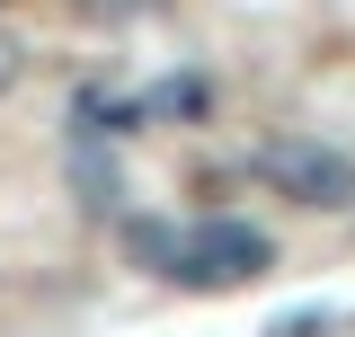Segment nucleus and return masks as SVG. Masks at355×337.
Here are the masks:
<instances>
[{
	"label": "nucleus",
	"instance_id": "nucleus-1",
	"mask_svg": "<svg viewBox=\"0 0 355 337\" xmlns=\"http://www.w3.org/2000/svg\"><path fill=\"white\" fill-rule=\"evenodd\" d=\"M266 266H275V240H266L258 222H196L187 240H178V266L169 284H187V293H240V284H258Z\"/></svg>",
	"mask_w": 355,
	"mask_h": 337
},
{
	"label": "nucleus",
	"instance_id": "nucleus-2",
	"mask_svg": "<svg viewBox=\"0 0 355 337\" xmlns=\"http://www.w3.org/2000/svg\"><path fill=\"white\" fill-rule=\"evenodd\" d=\"M258 178L275 196H293L302 213H347L355 205V160L338 142H311V133H284V142H266L258 151Z\"/></svg>",
	"mask_w": 355,
	"mask_h": 337
},
{
	"label": "nucleus",
	"instance_id": "nucleus-3",
	"mask_svg": "<svg viewBox=\"0 0 355 337\" xmlns=\"http://www.w3.org/2000/svg\"><path fill=\"white\" fill-rule=\"evenodd\" d=\"M142 107H151V116H205V107H214V80L187 71V80H169V89H142Z\"/></svg>",
	"mask_w": 355,
	"mask_h": 337
},
{
	"label": "nucleus",
	"instance_id": "nucleus-4",
	"mask_svg": "<svg viewBox=\"0 0 355 337\" xmlns=\"http://www.w3.org/2000/svg\"><path fill=\"white\" fill-rule=\"evenodd\" d=\"M178 240H187V231H169V222H125V249L142 257V266H160V275L178 266Z\"/></svg>",
	"mask_w": 355,
	"mask_h": 337
},
{
	"label": "nucleus",
	"instance_id": "nucleus-5",
	"mask_svg": "<svg viewBox=\"0 0 355 337\" xmlns=\"http://www.w3.org/2000/svg\"><path fill=\"white\" fill-rule=\"evenodd\" d=\"M71 9H80L89 27H133V18H160L169 0H71Z\"/></svg>",
	"mask_w": 355,
	"mask_h": 337
},
{
	"label": "nucleus",
	"instance_id": "nucleus-6",
	"mask_svg": "<svg viewBox=\"0 0 355 337\" xmlns=\"http://www.w3.org/2000/svg\"><path fill=\"white\" fill-rule=\"evenodd\" d=\"M266 337H329V320H275Z\"/></svg>",
	"mask_w": 355,
	"mask_h": 337
},
{
	"label": "nucleus",
	"instance_id": "nucleus-7",
	"mask_svg": "<svg viewBox=\"0 0 355 337\" xmlns=\"http://www.w3.org/2000/svg\"><path fill=\"white\" fill-rule=\"evenodd\" d=\"M9 80H18V53H9V44H0V89H9Z\"/></svg>",
	"mask_w": 355,
	"mask_h": 337
}]
</instances>
